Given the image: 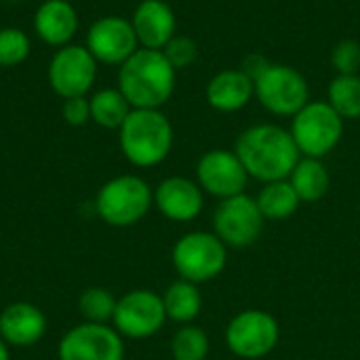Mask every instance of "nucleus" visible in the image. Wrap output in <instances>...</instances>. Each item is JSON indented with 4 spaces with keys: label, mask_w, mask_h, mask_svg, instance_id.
I'll use <instances>...</instances> for the list:
<instances>
[{
    "label": "nucleus",
    "mask_w": 360,
    "mask_h": 360,
    "mask_svg": "<svg viewBox=\"0 0 360 360\" xmlns=\"http://www.w3.org/2000/svg\"><path fill=\"white\" fill-rule=\"evenodd\" d=\"M34 32L49 46H65L78 32V13L68 0H44L34 15Z\"/></svg>",
    "instance_id": "nucleus-18"
},
{
    "label": "nucleus",
    "mask_w": 360,
    "mask_h": 360,
    "mask_svg": "<svg viewBox=\"0 0 360 360\" xmlns=\"http://www.w3.org/2000/svg\"><path fill=\"white\" fill-rule=\"evenodd\" d=\"M255 200H257V207H259L264 219H272V221L289 219L302 202L300 196L295 194L293 186L289 184V179L264 184V188L259 190Z\"/></svg>",
    "instance_id": "nucleus-22"
},
{
    "label": "nucleus",
    "mask_w": 360,
    "mask_h": 360,
    "mask_svg": "<svg viewBox=\"0 0 360 360\" xmlns=\"http://www.w3.org/2000/svg\"><path fill=\"white\" fill-rule=\"evenodd\" d=\"M255 97L276 116H295L310 101V89L306 78L291 65L270 63L255 80Z\"/></svg>",
    "instance_id": "nucleus-8"
},
{
    "label": "nucleus",
    "mask_w": 360,
    "mask_h": 360,
    "mask_svg": "<svg viewBox=\"0 0 360 360\" xmlns=\"http://www.w3.org/2000/svg\"><path fill=\"white\" fill-rule=\"evenodd\" d=\"M32 53L30 36L19 27H0V68H15Z\"/></svg>",
    "instance_id": "nucleus-27"
},
{
    "label": "nucleus",
    "mask_w": 360,
    "mask_h": 360,
    "mask_svg": "<svg viewBox=\"0 0 360 360\" xmlns=\"http://www.w3.org/2000/svg\"><path fill=\"white\" fill-rule=\"evenodd\" d=\"M116 302L118 300L112 295V291L103 287H89L86 291H82L78 300V312L82 314L84 323L108 325L114 319Z\"/></svg>",
    "instance_id": "nucleus-25"
},
{
    "label": "nucleus",
    "mask_w": 360,
    "mask_h": 360,
    "mask_svg": "<svg viewBox=\"0 0 360 360\" xmlns=\"http://www.w3.org/2000/svg\"><path fill=\"white\" fill-rule=\"evenodd\" d=\"M154 205V190L137 175H118L101 186L95 198L97 215L112 228H131Z\"/></svg>",
    "instance_id": "nucleus-4"
},
{
    "label": "nucleus",
    "mask_w": 360,
    "mask_h": 360,
    "mask_svg": "<svg viewBox=\"0 0 360 360\" xmlns=\"http://www.w3.org/2000/svg\"><path fill=\"white\" fill-rule=\"evenodd\" d=\"M91 120L103 129H120L131 114V103L120 89H101L91 99Z\"/></svg>",
    "instance_id": "nucleus-23"
},
{
    "label": "nucleus",
    "mask_w": 360,
    "mask_h": 360,
    "mask_svg": "<svg viewBox=\"0 0 360 360\" xmlns=\"http://www.w3.org/2000/svg\"><path fill=\"white\" fill-rule=\"evenodd\" d=\"M289 131L302 156L323 158L342 141L344 118L327 101H308L293 116Z\"/></svg>",
    "instance_id": "nucleus-5"
},
{
    "label": "nucleus",
    "mask_w": 360,
    "mask_h": 360,
    "mask_svg": "<svg viewBox=\"0 0 360 360\" xmlns=\"http://www.w3.org/2000/svg\"><path fill=\"white\" fill-rule=\"evenodd\" d=\"M86 49L97 59V63L122 65L139 49V40L131 19L105 15L93 21V25L89 27Z\"/></svg>",
    "instance_id": "nucleus-13"
},
{
    "label": "nucleus",
    "mask_w": 360,
    "mask_h": 360,
    "mask_svg": "<svg viewBox=\"0 0 360 360\" xmlns=\"http://www.w3.org/2000/svg\"><path fill=\"white\" fill-rule=\"evenodd\" d=\"M249 177L270 184L289 179L302 154L291 131L276 124H253L243 131L234 148Z\"/></svg>",
    "instance_id": "nucleus-1"
},
{
    "label": "nucleus",
    "mask_w": 360,
    "mask_h": 360,
    "mask_svg": "<svg viewBox=\"0 0 360 360\" xmlns=\"http://www.w3.org/2000/svg\"><path fill=\"white\" fill-rule=\"evenodd\" d=\"M120 150L124 158L141 169L160 165L173 148V124L160 110L133 108L118 129Z\"/></svg>",
    "instance_id": "nucleus-3"
},
{
    "label": "nucleus",
    "mask_w": 360,
    "mask_h": 360,
    "mask_svg": "<svg viewBox=\"0 0 360 360\" xmlns=\"http://www.w3.org/2000/svg\"><path fill=\"white\" fill-rule=\"evenodd\" d=\"M177 70L162 51L137 49L118 70V89L137 110H160L175 91Z\"/></svg>",
    "instance_id": "nucleus-2"
},
{
    "label": "nucleus",
    "mask_w": 360,
    "mask_h": 360,
    "mask_svg": "<svg viewBox=\"0 0 360 360\" xmlns=\"http://www.w3.org/2000/svg\"><path fill=\"white\" fill-rule=\"evenodd\" d=\"M264 221L257 200L245 192L221 200L213 215L215 236L232 249H245L257 243L264 232Z\"/></svg>",
    "instance_id": "nucleus-10"
},
{
    "label": "nucleus",
    "mask_w": 360,
    "mask_h": 360,
    "mask_svg": "<svg viewBox=\"0 0 360 360\" xmlns=\"http://www.w3.org/2000/svg\"><path fill=\"white\" fill-rule=\"evenodd\" d=\"M167 61L175 68V70H184L190 68L196 59H198V46L192 38L188 36H173L167 46L162 49Z\"/></svg>",
    "instance_id": "nucleus-28"
},
{
    "label": "nucleus",
    "mask_w": 360,
    "mask_h": 360,
    "mask_svg": "<svg viewBox=\"0 0 360 360\" xmlns=\"http://www.w3.org/2000/svg\"><path fill=\"white\" fill-rule=\"evenodd\" d=\"M255 95V82L238 68L215 74L207 84V101L217 112H238Z\"/></svg>",
    "instance_id": "nucleus-19"
},
{
    "label": "nucleus",
    "mask_w": 360,
    "mask_h": 360,
    "mask_svg": "<svg viewBox=\"0 0 360 360\" xmlns=\"http://www.w3.org/2000/svg\"><path fill=\"white\" fill-rule=\"evenodd\" d=\"M0 360H11V352H8V346L0 340Z\"/></svg>",
    "instance_id": "nucleus-32"
},
{
    "label": "nucleus",
    "mask_w": 360,
    "mask_h": 360,
    "mask_svg": "<svg viewBox=\"0 0 360 360\" xmlns=\"http://www.w3.org/2000/svg\"><path fill=\"white\" fill-rule=\"evenodd\" d=\"M209 335L192 323L177 329V333L171 340L173 360H205L209 356Z\"/></svg>",
    "instance_id": "nucleus-26"
},
{
    "label": "nucleus",
    "mask_w": 360,
    "mask_h": 360,
    "mask_svg": "<svg viewBox=\"0 0 360 360\" xmlns=\"http://www.w3.org/2000/svg\"><path fill=\"white\" fill-rule=\"evenodd\" d=\"M289 184L293 186L302 202H319L321 198L327 196L331 177L321 158L302 156L293 173L289 175Z\"/></svg>",
    "instance_id": "nucleus-20"
},
{
    "label": "nucleus",
    "mask_w": 360,
    "mask_h": 360,
    "mask_svg": "<svg viewBox=\"0 0 360 360\" xmlns=\"http://www.w3.org/2000/svg\"><path fill=\"white\" fill-rule=\"evenodd\" d=\"M61 116L72 127H82L91 120V101L86 97H72L63 99Z\"/></svg>",
    "instance_id": "nucleus-30"
},
{
    "label": "nucleus",
    "mask_w": 360,
    "mask_h": 360,
    "mask_svg": "<svg viewBox=\"0 0 360 360\" xmlns=\"http://www.w3.org/2000/svg\"><path fill=\"white\" fill-rule=\"evenodd\" d=\"M167 323L162 295L150 289H135L116 302L112 327L129 340H148Z\"/></svg>",
    "instance_id": "nucleus-9"
},
{
    "label": "nucleus",
    "mask_w": 360,
    "mask_h": 360,
    "mask_svg": "<svg viewBox=\"0 0 360 360\" xmlns=\"http://www.w3.org/2000/svg\"><path fill=\"white\" fill-rule=\"evenodd\" d=\"M196 179L202 192L226 200L245 192L249 173L245 171L236 152L209 150L196 165Z\"/></svg>",
    "instance_id": "nucleus-14"
},
{
    "label": "nucleus",
    "mask_w": 360,
    "mask_h": 360,
    "mask_svg": "<svg viewBox=\"0 0 360 360\" xmlns=\"http://www.w3.org/2000/svg\"><path fill=\"white\" fill-rule=\"evenodd\" d=\"M46 333L44 312L27 302L8 304L0 312V340L8 348H30Z\"/></svg>",
    "instance_id": "nucleus-16"
},
{
    "label": "nucleus",
    "mask_w": 360,
    "mask_h": 360,
    "mask_svg": "<svg viewBox=\"0 0 360 360\" xmlns=\"http://www.w3.org/2000/svg\"><path fill=\"white\" fill-rule=\"evenodd\" d=\"M141 49L162 51L175 36L177 21L173 8L165 0H141L131 17Z\"/></svg>",
    "instance_id": "nucleus-17"
},
{
    "label": "nucleus",
    "mask_w": 360,
    "mask_h": 360,
    "mask_svg": "<svg viewBox=\"0 0 360 360\" xmlns=\"http://www.w3.org/2000/svg\"><path fill=\"white\" fill-rule=\"evenodd\" d=\"M268 65H270V61L264 57V55H259V53H251V55H247L245 59H243V63H240V70L255 82L266 70H268Z\"/></svg>",
    "instance_id": "nucleus-31"
},
{
    "label": "nucleus",
    "mask_w": 360,
    "mask_h": 360,
    "mask_svg": "<svg viewBox=\"0 0 360 360\" xmlns=\"http://www.w3.org/2000/svg\"><path fill=\"white\" fill-rule=\"evenodd\" d=\"M162 304L169 321L190 325L202 310V295L198 291V285L181 278L169 285V289L162 295Z\"/></svg>",
    "instance_id": "nucleus-21"
},
{
    "label": "nucleus",
    "mask_w": 360,
    "mask_h": 360,
    "mask_svg": "<svg viewBox=\"0 0 360 360\" xmlns=\"http://www.w3.org/2000/svg\"><path fill=\"white\" fill-rule=\"evenodd\" d=\"M173 266L194 285L217 278L228 264V247L211 232H188L173 247Z\"/></svg>",
    "instance_id": "nucleus-6"
},
{
    "label": "nucleus",
    "mask_w": 360,
    "mask_h": 360,
    "mask_svg": "<svg viewBox=\"0 0 360 360\" xmlns=\"http://www.w3.org/2000/svg\"><path fill=\"white\" fill-rule=\"evenodd\" d=\"M331 63L338 74H359L360 70V42L342 40L331 53Z\"/></svg>",
    "instance_id": "nucleus-29"
},
{
    "label": "nucleus",
    "mask_w": 360,
    "mask_h": 360,
    "mask_svg": "<svg viewBox=\"0 0 360 360\" xmlns=\"http://www.w3.org/2000/svg\"><path fill=\"white\" fill-rule=\"evenodd\" d=\"M154 205L167 219L186 224L202 213L205 192L198 181L173 175L162 179L154 190Z\"/></svg>",
    "instance_id": "nucleus-15"
},
{
    "label": "nucleus",
    "mask_w": 360,
    "mask_h": 360,
    "mask_svg": "<svg viewBox=\"0 0 360 360\" xmlns=\"http://www.w3.org/2000/svg\"><path fill=\"white\" fill-rule=\"evenodd\" d=\"M327 103L344 118H360V76L359 74H338L329 84Z\"/></svg>",
    "instance_id": "nucleus-24"
},
{
    "label": "nucleus",
    "mask_w": 360,
    "mask_h": 360,
    "mask_svg": "<svg viewBox=\"0 0 360 360\" xmlns=\"http://www.w3.org/2000/svg\"><path fill=\"white\" fill-rule=\"evenodd\" d=\"M97 78V59L86 46L65 44L49 63V84L61 99L86 97Z\"/></svg>",
    "instance_id": "nucleus-11"
},
{
    "label": "nucleus",
    "mask_w": 360,
    "mask_h": 360,
    "mask_svg": "<svg viewBox=\"0 0 360 360\" xmlns=\"http://www.w3.org/2000/svg\"><path fill=\"white\" fill-rule=\"evenodd\" d=\"M278 340V321L266 310H243L226 327V344L230 352L243 360H259L272 354Z\"/></svg>",
    "instance_id": "nucleus-7"
},
{
    "label": "nucleus",
    "mask_w": 360,
    "mask_h": 360,
    "mask_svg": "<svg viewBox=\"0 0 360 360\" xmlns=\"http://www.w3.org/2000/svg\"><path fill=\"white\" fill-rule=\"evenodd\" d=\"M59 360H124L122 335L99 323H80L72 327L57 346Z\"/></svg>",
    "instance_id": "nucleus-12"
}]
</instances>
